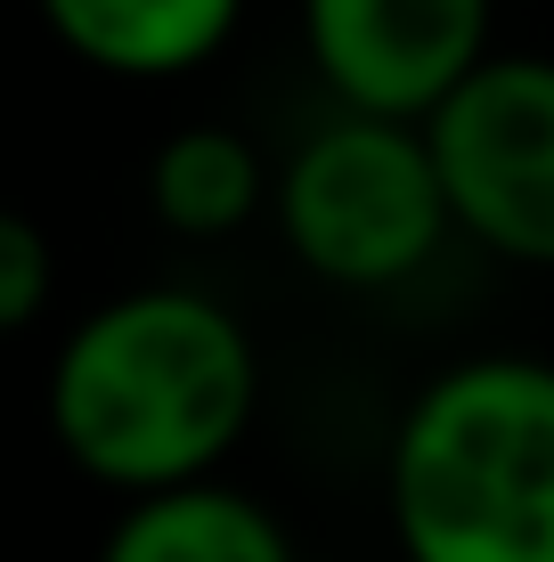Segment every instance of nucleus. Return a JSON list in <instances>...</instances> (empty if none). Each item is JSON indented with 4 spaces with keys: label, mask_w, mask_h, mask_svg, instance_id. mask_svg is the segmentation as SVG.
I'll use <instances>...</instances> for the list:
<instances>
[{
    "label": "nucleus",
    "mask_w": 554,
    "mask_h": 562,
    "mask_svg": "<svg viewBox=\"0 0 554 562\" xmlns=\"http://www.w3.org/2000/svg\"><path fill=\"white\" fill-rule=\"evenodd\" d=\"M42 416L57 457L114 497L204 481L261 416V351L204 285H131L66 326Z\"/></svg>",
    "instance_id": "nucleus-1"
},
{
    "label": "nucleus",
    "mask_w": 554,
    "mask_h": 562,
    "mask_svg": "<svg viewBox=\"0 0 554 562\" xmlns=\"http://www.w3.org/2000/svg\"><path fill=\"white\" fill-rule=\"evenodd\" d=\"M399 562H554V359H456L399 408L384 457Z\"/></svg>",
    "instance_id": "nucleus-2"
},
{
    "label": "nucleus",
    "mask_w": 554,
    "mask_h": 562,
    "mask_svg": "<svg viewBox=\"0 0 554 562\" xmlns=\"http://www.w3.org/2000/svg\"><path fill=\"white\" fill-rule=\"evenodd\" d=\"M270 221L285 254L335 294H392L456 237L425 123L335 106L270 171Z\"/></svg>",
    "instance_id": "nucleus-3"
},
{
    "label": "nucleus",
    "mask_w": 554,
    "mask_h": 562,
    "mask_svg": "<svg viewBox=\"0 0 554 562\" xmlns=\"http://www.w3.org/2000/svg\"><path fill=\"white\" fill-rule=\"evenodd\" d=\"M456 237L513 269H554V57L489 49L425 114Z\"/></svg>",
    "instance_id": "nucleus-4"
},
{
    "label": "nucleus",
    "mask_w": 554,
    "mask_h": 562,
    "mask_svg": "<svg viewBox=\"0 0 554 562\" xmlns=\"http://www.w3.org/2000/svg\"><path fill=\"white\" fill-rule=\"evenodd\" d=\"M498 0H302V49L335 106L408 114L432 106L482 66Z\"/></svg>",
    "instance_id": "nucleus-5"
},
{
    "label": "nucleus",
    "mask_w": 554,
    "mask_h": 562,
    "mask_svg": "<svg viewBox=\"0 0 554 562\" xmlns=\"http://www.w3.org/2000/svg\"><path fill=\"white\" fill-rule=\"evenodd\" d=\"M57 49L114 82H171L221 57L245 25V0H33Z\"/></svg>",
    "instance_id": "nucleus-6"
},
{
    "label": "nucleus",
    "mask_w": 554,
    "mask_h": 562,
    "mask_svg": "<svg viewBox=\"0 0 554 562\" xmlns=\"http://www.w3.org/2000/svg\"><path fill=\"white\" fill-rule=\"evenodd\" d=\"M90 562H302V554H294V530L261 497L204 473V481L123 497V514Z\"/></svg>",
    "instance_id": "nucleus-7"
},
{
    "label": "nucleus",
    "mask_w": 554,
    "mask_h": 562,
    "mask_svg": "<svg viewBox=\"0 0 554 562\" xmlns=\"http://www.w3.org/2000/svg\"><path fill=\"white\" fill-rule=\"evenodd\" d=\"M147 204L171 237H196V245L237 237L245 221L270 212V164L228 123H180L147 155Z\"/></svg>",
    "instance_id": "nucleus-8"
},
{
    "label": "nucleus",
    "mask_w": 554,
    "mask_h": 562,
    "mask_svg": "<svg viewBox=\"0 0 554 562\" xmlns=\"http://www.w3.org/2000/svg\"><path fill=\"white\" fill-rule=\"evenodd\" d=\"M49 294H57V245H49V228L33 221V212L0 204V342L25 335V326L49 310Z\"/></svg>",
    "instance_id": "nucleus-9"
}]
</instances>
